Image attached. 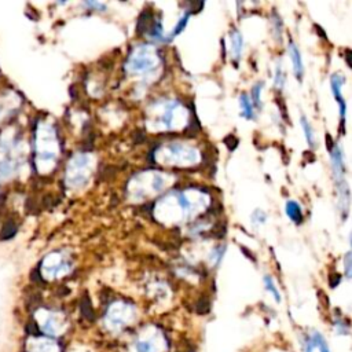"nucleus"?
<instances>
[{
    "mask_svg": "<svg viewBox=\"0 0 352 352\" xmlns=\"http://www.w3.org/2000/svg\"><path fill=\"white\" fill-rule=\"evenodd\" d=\"M84 6H85V7H94V9H97V10H105L106 9L105 3H98V2H85V3H84Z\"/></svg>",
    "mask_w": 352,
    "mask_h": 352,
    "instance_id": "b1692460",
    "label": "nucleus"
},
{
    "mask_svg": "<svg viewBox=\"0 0 352 352\" xmlns=\"http://www.w3.org/2000/svg\"><path fill=\"white\" fill-rule=\"evenodd\" d=\"M345 84V77L340 73H335V75L330 77V90L333 93V97H335L337 105H339V112L341 120L345 119V112H347V103H345V99H344L343 94V87Z\"/></svg>",
    "mask_w": 352,
    "mask_h": 352,
    "instance_id": "6e6552de",
    "label": "nucleus"
},
{
    "mask_svg": "<svg viewBox=\"0 0 352 352\" xmlns=\"http://www.w3.org/2000/svg\"><path fill=\"white\" fill-rule=\"evenodd\" d=\"M154 161L165 167H193L201 161V153L185 142H168L156 150Z\"/></svg>",
    "mask_w": 352,
    "mask_h": 352,
    "instance_id": "20e7f679",
    "label": "nucleus"
},
{
    "mask_svg": "<svg viewBox=\"0 0 352 352\" xmlns=\"http://www.w3.org/2000/svg\"><path fill=\"white\" fill-rule=\"evenodd\" d=\"M305 352H330V349L323 336L318 332H314L313 335L307 337Z\"/></svg>",
    "mask_w": 352,
    "mask_h": 352,
    "instance_id": "f8f14e48",
    "label": "nucleus"
},
{
    "mask_svg": "<svg viewBox=\"0 0 352 352\" xmlns=\"http://www.w3.org/2000/svg\"><path fill=\"white\" fill-rule=\"evenodd\" d=\"M300 124H301V128H303L304 131V137H305V141H307L308 146H311V147H315V143H317V139H315V132H314L313 127H311V124H310V121L307 120V117H301V120H300Z\"/></svg>",
    "mask_w": 352,
    "mask_h": 352,
    "instance_id": "2eb2a0df",
    "label": "nucleus"
},
{
    "mask_svg": "<svg viewBox=\"0 0 352 352\" xmlns=\"http://www.w3.org/2000/svg\"><path fill=\"white\" fill-rule=\"evenodd\" d=\"M289 57H291L292 68H293V73H295L296 79L301 80L304 75V63L299 47L295 43L289 44Z\"/></svg>",
    "mask_w": 352,
    "mask_h": 352,
    "instance_id": "9b49d317",
    "label": "nucleus"
},
{
    "mask_svg": "<svg viewBox=\"0 0 352 352\" xmlns=\"http://www.w3.org/2000/svg\"><path fill=\"white\" fill-rule=\"evenodd\" d=\"M244 51V37H242L241 32L237 29H233L229 35V53L230 57L238 61Z\"/></svg>",
    "mask_w": 352,
    "mask_h": 352,
    "instance_id": "9d476101",
    "label": "nucleus"
},
{
    "mask_svg": "<svg viewBox=\"0 0 352 352\" xmlns=\"http://www.w3.org/2000/svg\"><path fill=\"white\" fill-rule=\"evenodd\" d=\"M132 317H134V307H131L129 304L117 301L109 308V313L106 315V321L109 325L120 327V326L125 325Z\"/></svg>",
    "mask_w": 352,
    "mask_h": 352,
    "instance_id": "0eeeda50",
    "label": "nucleus"
},
{
    "mask_svg": "<svg viewBox=\"0 0 352 352\" xmlns=\"http://www.w3.org/2000/svg\"><path fill=\"white\" fill-rule=\"evenodd\" d=\"M251 219H252V225L253 226H261L266 223L267 215H266L261 209H256V211L252 213Z\"/></svg>",
    "mask_w": 352,
    "mask_h": 352,
    "instance_id": "412c9836",
    "label": "nucleus"
},
{
    "mask_svg": "<svg viewBox=\"0 0 352 352\" xmlns=\"http://www.w3.org/2000/svg\"><path fill=\"white\" fill-rule=\"evenodd\" d=\"M264 281V288H266V291L270 292L271 295H273L274 300L277 301V303H279L281 301V293H279V291H278L277 285H275V282L273 281V278L270 277V275H266V277L263 278Z\"/></svg>",
    "mask_w": 352,
    "mask_h": 352,
    "instance_id": "dca6fc26",
    "label": "nucleus"
},
{
    "mask_svg": "<svg viewBox=\"0 0 352 352\" xmlns=\"http://www.w3.org/2000/svg\"><path fill=\"white\" fill-rule=\"evenodd\" d=\"M173 182L175 176L171 173L160 171L142 172L134 176L128 183V198L132 203H141L165 191Z\"/></svg>",
    "mask_w": 352,
    "mask_h": 352,
    "instance_id": "7ed1b4c3",
    "label": "nucleus"
},
{
    "mask_svg": "<svg viewBox=\"0 0 352 352\" xmlns=\"http://www.w3.org/2000/svg\"><path fill=\"white\" fill-rule=\"evenodd\" d=\"M211 203V198L201 190L189 189L175 191L163 197L154 208L156 219L164 225H178L191 220Z\"/></svg>",
    "mask_w": 352,
    "mask_h": 352,
    "instance_id": "f257e3e1",
    "label": "nucleus"
},
{
    "mask_svg": "<svg viewBox=\"0 0 352 352\" xmlns=\"http://www.w3.org/2000/svg\"><path fill=\"white\" fill-rule=\"evenodd\" d=\"M47 259L50 260V264H46V269L54 277H58V275H62V274H66L71 271L72 263L68 260V257L65 255L53 253Z\"/></svg>",
    "mask_w": 352,
    "mask_h": 352,
    "instance_id": "1a4fd4ad",
    "label": "nucleus"
},
{
    "mask_svg": "<svg viewBox=\"0 0 352 352\" xmlns=\"http://www.w3.org/2000/svg\"><path fill=\"white\" fill-rule=\"evenodd\" d=\"M263 83H257L253 85V88H252L251 101L252 103H253V106H261V91H263Z\"/></svg>",
    "mask_w": 352,
    "mask_h": 352,
    "instance_id": "aec40b11",
    "label": "nucleus"
},
{
    "mask_svg": "<svg viewBox=\"0 0 352 352\" xmlns=\"http://www.w3.org/2000/svg\"><path fill=\"white\" fill-rule=\"evenodd\" d=\"M95 169V157L91 153H79L71 160L66 171V183L72 189H79L88 183Z\"/></svg>",
    "mask_w": 352,
    "mask_h": 352,
    "instance_id": "423d86ee",
    "label": "nucleus"
},
{
    "mask_svg": "<svg viewBox=\"0 0 352 352\" xmlns=\"http://www.w3.org/2000/svg\"><path fill=\"white\" fill-rule=\"evenodd\" d=\"M15 233H17V227L14 226L13 222H9V223L3 227V230H2L0 238H2V239H9V238L14 237V234Z\"/></svg>",
    "mask_w": 352,
    "mask_h": 352,
    "instance_id": "4be33fe9",
    "label": "nucleus"
},
{
    "mask_svg": "<svg viewBox=\"0 0 352 352\" xmlns=\"http://www.w3.org/2000/svg\"><path fill=\"white\" fill-rule=\"evenodd\" d=\"M189 124V109L176 99H160L147 109V127L154 132L181 131Z\"/></svg>",
    "mask_w": 352,
    "mask_h": 352,
    "instance_id": "f03ea898",
    "label": "nucleus"
},
{
    "mask_svg": "<svg viewBox=\"0 0 352 352\" xmlns=\"http://www.w3.org/2000/svg\"><path fill=\"white\" fill-rule=\"evenodd\" d=\"M238 103H239V110H241V116L244 119H255V106H253L251 98L248 97L247 94H242L239 99H238Z\"/></svg>",
    "mask_w": 352,
    "mask_h": 352,
    "instance_id": "ddd939ff",
    "label": "nucleus"
},
{
    "mask_svg": "<svg viewBox=\"0 0 352 352\" xmlns=\"http://www.w3.org/2000/svg\"><path fill=\"white\" fill-rule=\"evenodd\" d=\"M225 251L226 248L222 245V247H216L215 249H212L211 253H209V260H211V263L213 264V266H219L220 261H222V259H223V256H225Z\"/></svg>",
    "mask_w": 352,
    "mask_h": 352,
    "instance_id": "a211bd4d",
    "label": "nucleus"
},
{
    "mask_svg": "<svg viewBox=\"0 0 352 352\" xmlns=\"http://www.w3.org/2000/svg\"><path fill=\"white\" fill-rule=\"evenodd\" d=\"M137 351L138 352H154V347H153V343L151 341H149V340H141V341H138L137 344Z\"/></svg>",
    "mask_w": 352,
    "mask_h": 352,
    "instance_id": "5701e85b",
    "label": "nucleus"
},
{
    "mask_svg": "<svg viewBox=\"0 0 352 352\" xmlns=\"http://www.w3.org/2000/svg\"><path fill=\"white\" fill-rule=\"evenodd\" d=\"M285 213L293 223H296V225L301 223V220H303V211H301V207H300V204L296 203V201H288V203H286Z\"/></svg>",
    "mask_w": 352,
    "mask_h": 352,
    "instance_id": "4468645a",
    "label": "nucleus"
},
{
    "mask_svg": "<svg viewBox=\"0 0 352 352\" xmlns=\"http://www.w3.org/2000/svg\"><path fill=\"white\" fill-rule=\"evenodd\" d=\"M161 66V58L157 49L151 44H139L132 50L127 62L125 72L129 76L142 77L145 81L153 77Z\"/></svg>",
    "mask_w": 352,
    "mask_h": 352,
    "instance_id": "39448f33",
    "label": "nucleus"
},
{
    "mask_svg": "<svg viewBox=\"0 0 352 352\" xmlns=\"http://www.w3.org/2000/svg\"><path fill=\"white\" fill-rule=\"evenodd\" d=\"M345 274L348 278L351 277V252L345 255Z\"/></svg>",
    "mask_w": 352,
    "mask_h": 352,
    "instance_id": "393cba45",
    "label": "nucleus"
},
{
    "mask_svg": "<svg viewBox=\"0 0 352 352\" xmlns=\"http://www.w3.org/2000/svg\"><path fill=\"white\" fill-rule=\"evenodd\" d=\"M286 84V75L282 71V68L279 65L277 66L275 69V75H274V85L278 88V90H283Z\"/></svg>",
    "mask_w": 352,
    "mask_h": 352,
    "instance_id": "6ab92c4d",
    "label": "nucleus"
},
{
    "mask_svg": "<svg viewBox=\"0 0 352 352\" xmlns=\"http://www.w3.org/2000/svg\"><path fill=\"white\" fill-rule=\"evenodd\" d=\"M189 18H190V15L189 14H185L183 17L179 19V21L176 22V25H175V28L172 29L171 32H169V35H168V39H172V37H175V36H178L179 33H181L183 29L186 28V25H187V22H189Z\"/></svg>",
    "mask_w": 352,
    "mask_h": 352,
    "instance_id": "f3484780",
    "label": "nucleus"
}]
</instances>
